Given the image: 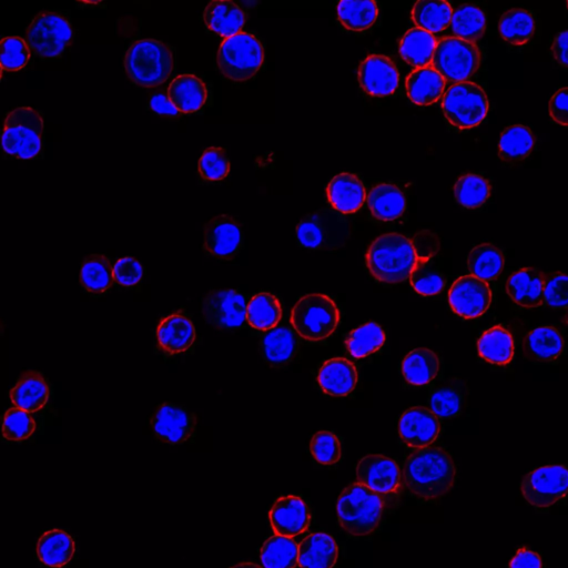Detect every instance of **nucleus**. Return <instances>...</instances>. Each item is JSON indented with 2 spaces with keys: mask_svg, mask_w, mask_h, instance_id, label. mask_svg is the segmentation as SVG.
Instances as JSON below:
<instances>
[{
  "mask_svg": "<svg viewBox=\"0 0 568 568\" xmlns=\"http://www.w3.org/2000/svg\"><path fill=\"white\" fill-rule=\"evenodd\" d=\"M405 488L424 501L441 499L449 493L456 479L452 456L442 448L428 446L408 456L402 469Z\"/></svg>",
  "mask_w": 568,
  "mask_h": 568,
  "instance_id": "obj_1",
  "label": "nucleus"
},
{
  "mask_svg": "<svg viewBox=\"0 0 568 568\" xmlns=\"http://www.w3.org/2000/svg\"><path fill=\"white\" fill-rule=\"evenodd\" d=\"M419 265L411 240L400 233H387L375 239L367 252V267L381 282L408 280Z\"/></svg>",
  "mask_w": 568,
  "mask_h": 568,
  "instance_id": "obj_2",
  "label": "nucleus"
},
{
  "mask_svg": "<svg viewBox=\"0 0 568 568\" xmlns=\"http://www.w3.org/2000/svg\"><path fill=\"white\" fill-rule=\"evenodd\" d=\"M127 75L140 87L155 88L165 84L175 70L172 49L157 39H142L127 50Z\"/></svg>",
  "mask_w": 568,
  "mask_h": 568,
  "instance_id": "obj_3",
  "label": "nucleus"
},
{
  "mask_svg": "<svg viewBox=\"0 0 568 568\" xmlns=\"http://www.w3.org/2000/svg\"><path fill=\"white\" fill-rule=\"evenodd\" d=\"M385 503L382 497L361 483L348 486L341 493L337 511L344 531L353 536H365L378 529Z\"/></svg>",
  "mask_w": 568,
  "mask_h": 568,
  "instance_id": "obj_4",
  "label": "nucleus"
},
{
  "mask_svg": "<svg viewBox=\"0 0 568 568\" xmlns=\"http://www.w3.org/2000/svg\"><path fill=\"white\" fill-rule=\"evenodd\" d=\"M339 322L337 304L326 294H307L296 303L291 312L294 331L311 342L328 339L337 330Z\"/></svg>",
  "mask_w": 568,
  "mask_h": 568,
  "instance_id": "obj_5",
  "label": "nucleus"
},
{
  "mask_svg": "<svg viewBox=\"0 0 568 568\" xmlns=\"http://www.w3.org/2000/svg\"><path fill=\"white\" fill-rule=\"evenodd\" d=\"M352 223L342 213L328 208L309 213L298 227L300 245L311 250H338L351 237Z\"/></svg>",
  "mask_w": 568,
  "mask_h": 568,
  "instance_id": "obj_6",
  "label": "nucleus"
},
{
  "mask_svg": "<svg viewBox=\"0 0 568 568\" xmlns=\"http://www.w3.org/2000/svg\"><path fill=\"white\" fill-rule=\"evenodd\" d=\"M45 125L38 111L20 107L7 115L3 131L6 154L18 159L36 158L44 144Z\"/></svg>",
  "mask_w": 568,
  "mask_h": 568,
  "instance_id": "obj_7",
  "label": "nucleus"
},
{
  "mask_svg": "<svg viewBox=\"0 0 568 568\" xmlns=\"http://www.w3.org/2000/svg\"><path fill=\"white\" fill-rule=\"evenodd\" d=\"M265 60V49L251 34L240 33L220 45L217 63L223 76L233 81H247L255 76Z\"/></svg>",
  "mask_w": 568,
  "mask_h": 568,
  "instance_id": "obj_8",
  "label": "nucleus"
},
{
  "mask_svg": "<svg viewBox=\"0 0 568 568\" xmlns=\"http://www.w3.org/2000/svg\"><path fill=\"white\" fill-rule=\"evenodd\" d=\"M489 98L484 89L472 81L452 85L442 98V110L449 123L459 129L479 126L488 116Z\"/></svg>",
  "mask_w": 568,
  "mask_h": 568,
  "instance_id": "obj_9",
  "label": "nucleus"
},
{
  "mask_svg": "<svg viewBox=\"0 0 568 568\" xmlns=\"http://www.w3.org/2000/svg\"><path fill=\"white\" fill-rule=\"evenodd\" d=\"M481 52L475 43L458 37H445L436 45L431 66L445 80L468 81L481 66Z\"/></svg>",
  "mask_w": 568,
  "mask_h": 568,
  "instance_id": "obj_10",
  "label": "nucleus"
},
{
  "mask_svg": "<svg viewBox=\"0 0 568 568\" xmlns=\"http://www.w3.org/2000/svg\"><path fill=\"white\" fill-rule=\"evenodd\" d=\"M73 38L74 29L69 20L53 12L38 14L26 32L30 50L43 58L63 56Z\"/></svg>",
  "mask_w": 568,
  "mask_h": 568,
  "instance_id": "obj_11",
  "label": "nucleus"
},
{
  "mask_svg": "<svg viewBox=\"0 0 568 568\" xmlns=\"http://www.w3.org/2000/svg\"><path fill=\"white\" fill-rule=\"evenodd\" d=\"M524 499L537 509H547L568 494V469L547 465L527 474L521 485Z\"/></svg>",
  "mask_w": 568,
  "mask_h": 568,
  "instance_id": "obj_12",
  "label": "nucleus"
},
{
  "mask_svg": "<svg viewBox=\"0 0 568 568\" xmlns=\"http://www.w3.org/2000/svg\"><path fill=\"white\" fill-rule=\"evenodd\" d=\"M357 478L358 483L379 494L385 505L398 499L403 485L399 465L380 454L364 456L358 464Z\"/></svg>",
  "mask_w": 568,
  "mask_h": 568,
  "instance_id": "obj_13",
  "label": "nucleus"
},
{
  "mask_svg": "<svg viewBox=\"0 0 568 568\" xmlns=\"http://www.w3.org/2000/svg\"><path fill=\"white\" fill-rule=\"evenodd\" d=\"M248 304L236 290H211L201 301L204 318L218 329H237L247 320Z\"/></svg>",
  "mask_w": 568,
  "mask_h": 568,
  "instance_id": "obj_14",
  "label": "nucleus"
},
{
  "mask_svg": "<svg viewBox=\"0 0 568 568\" xmlns=\"http://www.w3.org/2000/svg\"><path fill=\"white\" fill-rule=\"evenodd\" d=\"M197 415L176 404L164 403L150 420L156 438L167 444H184L195 438Z\"/></svg>",
  "mask_w": 568,
  "mask_h": 568,
  "instance_id": "obj_15",
  "label": "nucleus"
},
{
  "mask_svg": "<svg viewBox=\"0 0 568 568\" xmlns=\"http://www.w3.org/2000/svg\"><path fill=\"white\" fill-rule=\"evenodd\" d=\"M449 303L461 318H479L491 307V287L488 282L472 275L461 277L452 284Z\"/></svg>",
  "mask_w": 568,
  "mask_h": 568,
  "instance_id": "obj_16",
  "label": "nucleus"
},
{
  "mask_svg": "<svg viewBox=\"0 0 568 568\" xmlns=\"http://www.w3.org/2000/svg\"><path fill=\"white\" fill-rule=\"evenodd\" d=\"M242 247L240 223L231 216L212 218L204 230V249L208 255L220 260L236 258Z\"/></svg>",
  "mask_w": 568,
  "mask_h": 568,
  "instance_id": "obj_17",
  "label": "nucleus"
},
{
  "mask_svg": "<svg viewBox=\"0 0 568 568\" xmlns=\"http://www.w3.org/2000/svg\"><path fill=\"white\" fill-rule=\"evenodd\" d=\"M358 77L362 89L373 97L393 95L400 83L397 66L389 57L382 55L365 58L359 67Z\"/></svg>",
  "mask_w": 568,
  "mask_h": 568,
  "instance_id": "obj_18",
  "label": "nucleus"
},
{
  "mask_svg": "<svg viewBox=\"0 0 568 568\" xmlns=\"http://www.w3.org/2000/svg\"><path fill=\"white\" fill-rule=\"evenodd\" d=\"M440 419L428 408L415 407L402 414L399 422L401 440L413 449L428 448L439 438Z\"/></svg>",
  "mask_w": 568,
  "mask_h": 568,
  "instance_id": "obj_19",
  "label": "nucleus"
},
{
  "mask_svg": "<svg viewBox=\"0 0 568 568\" xmlns=\"http://www.w3.org/2000/svg\"><path fill=\"white\" fill-rule=\"evenodd\" d=\"M270 522L276 535L298 536L309 529L311 514L309 507L299 496L280 497L270 511Z\"/></svg>",
  "mask_w": 568,
  "mask_h": 568,
  "instance_id": "obj_20",
  "label": "nucleus"
},
{
  "mask_svg": "<svg viewBox=\"0 0 568 568\" xmlns=\"http://www.w3.org/2000/svg\"><path fill=\"white\" fill-rule=\"evenodd\" d=\"M157 341L160 351L167 355L186 353L195 346L196 329L184 313H172L160 321Z\"/></svg>",
  "mask_w": 568,
  "mask_h": 568,
  "instance_id": "obj_21",
  "label": "nucleus"
},
{
  "mask_svg": "<svg viewBox=\"0 0 568 568\" xmlns=\"http://www.w3.org/2000/svg\"><path fill=\"white\" fill-rule=\"evenodd\" d=\"M321 390L331 397H348L358 384V370L344 358H334L322 364L318 373Z\"/></svg>",
  "mask_w": 568,
  "mask_h": 568,
  "instance_id": "obj_22",
  "label": "nucleus"
},
{
  "mask_svg": "<svg viewBox=\"0 0 568 568\" xmlns=\"http://www.w3.org/2000/svg\"><path fill=\"white\" fill-rule=\"evenodd\" d=\"M167 95L179 113L192 114L206 106L209 90L204 80L187 74L171 81Z\"/></svg>",
  "mask_w": 568,
  "mask_h": 568,
  "instance_id": "obj_23",
  "label": "nucleus"
},
{
  "mask_svg": "<svg viewBox=\"0 0 568 568\" xmlns=\"http://www.w3.org/2000/svg\"><path fill=\"white\" fill-rule=\"evenodd\" d=\"M506 291L520 307L539 308L544 304V273L532 268L516 271L507 280Z\"/></svg>",
  "mask_w": 568,
  "mask_h": 568,
  "instance_id": "obj_24",
  "label": "nucleus"
},
{
  "mask_svg": "<svg viewBox=\"0 0 568 568\" xmlns=\"http://www.w3.org/2000/svg\"><path fill=\"white\" fill-rule=\"evenodd\" d=\"M330 205L342 215L359 211L367 200V192L360 178L352 174L334 177L327 188Z\"/></svg>",
  "mask_w": 568,
  "mask_h": 568,
  "instance_id": "obj_25",
  "label": "nucleus"
},
{
  "mask_svg": "<svg viewBox=\"0 0 568 568\" xmlns=\"http://www.w3.org/2000/svg\"><path fill=\"white\" fill-rule=\"evenodd\" d=\"M15 408L28 413L43 410L49 401V385L42 373L27 371L10 391Z\"/></svg>",
  "mask_w": 568,
  "mask_h": 568,
  "instance_id": "obj_26",
  "label": "nucleus"
},
{
  "mask_svg": "<svg viewBox=\"0 0 568 568\" xmlns=\"http://www.w3.org/2000/svg\"><path fill=\"white\" fill-rule=\"evenodd\" d=\"M564 350V339L559 330L552 327L537 328L526 334L522 352L527 360L550 363L559 359Z\"/></svg>",
  "mask_w": 568,
  "mask_h": 568,
  "instance_id": "obj_27",
  "label": "nucleus"
},
{
  "mask_svg": "<svg viewBox=\"0 0 568 568\" xmlns=\"http://www.w3.org/2000/svg\"><path fill=\"white\" fill-rule=\"evenodd\" d=\"M204 20L211 32L229 38L241 33L246 14L230 0H212L205 9Z\"/></svg>",
  "mask_w": 568,
  "mask_h": 568,
  "instance_id": "obj_28",
  "label": "nucleus"
},
{
  "mask_svg": "<svg viewBox=\"0 0 568 568\" xmlns=\"http://www.w3.org/2000/svg\"><path fill=\"white\" fill-rule=\"evenodd\" d=\"M338 556V545L332 536L314 533L299 545L298 565L301 568H333Z\"/></svg>",
  "mask_w": 568,
  "mask_h": 568,
  "instance_id": "obj_29",
  "label": "nucleus"
},
{
  "mask_svg": "<svg viewBox=\"0 0 568 568\" xmlns=\"http://www.w3.org/2000/svg\"><path fill=\"white\" fill-rule=\"evenodd\" d=\"M469 390L460 379H451L435 388L429 398L430 410L439 419L460 415L468 401Z\"/></svg>",
  "mask_w": 568,
  "mask_h": 568,
  "instance_id": "obj_30",
  "label": "nucleus"
},
{
  "mask_svg": "<svg viewBox=\"0 0 568 568\" xmlns=\"http://www.w3.org/2000/svg\"><path fill=\"white\" fill-rule=\"evenodd\" d=\"M446 80L432 66L418 68L407 78V93L411 101L418 106H430L444 93Z\"/></svg>",
  "mask_w": 568,
  "mask_h": 568,
  "instance_id": "obj_31",
  "label": "nucleus"
},
{
  "mask_svg": "<svg viewBox=\"0 0 568 568\" xmlns=\"http://www.w3.org/2000/svg\"><path fill=\"white\" fill-rule=\"evenodd\" d=\"M76 552L73 537L62 530L44 533L37 544V556L40 562L52 568H63Z\"/></svg>",
  "mask_w": 568,
  "mask_h": 568,
  "instance_id": "obj_32",
  "label": "nucleus"
},
{
  "mask_svg": "<svg viewBox=\"0 0 568 568\" xmlns=\"http://www.w3.org/2000/svg\"><path fill=\"white\" fill-rule=\"evenodd\" d=\"M369 209L375 219L394 221L407 209V199L398 186L381 184L373 187L367 197Z\"/></svg>",
  "mask_w": 568,
  "mask_h": 568,
  "instance_id": "obj_33",
  "label": "nucleus"
},
{
  "mask_svg": "<svg viewBox=\"0 0 568 568\" xmlns=\"http://www.w3.org/2000/svg\"><path fill=\"white\" fill-rule=\"evenodd\" d=\"M440 359L430 349H415L402 362V374L405 381L414 387L430 384L440 372Z\"/></svg>",
  "mask_w": 568,
  "mask_h": 568,
  "instance_id": "obj_34",
  "label": "nucleus"
},
{
  "mask_svg": "<svg viewBox=\"0 0 568 568\" xmlns=\"http://www.w3.org/2000/svg\"><path fill=\"white\" fill-rule=\"evenodd\" d=\"M80 284L94 297L103 296L115 282L114 267L104 255L87 257L80 269Z\"/></svg>",
  "mask_w": 568,
  "mask_h": 568,
  "instance_id": "obj_35",
  "label": "nucleus"
},
{
  "mask_svg": "<svg viewBox=\"0 0 568 568\" xmlns=\"http://www.w3.org/2000/svg\"><path fill=\"white\" fill-rule=\"evenodd\" d=\"M438 40L429 32L412 28L403 36L400 43V55L415 68L429 67L432 64Z\"/></svg>",
  "mask_w": 568,
  "mask_h": 568,
  "instance_id": "obj_36",
  "label": "nucleus"
},
{
  "mask_svg": "<svg viewBox=\"0 0 568 568\" xmlns=\"http://www.w3.org/2000/svg\"><path fill=\"white\" fill-rule=\"evenodd\" d=\"M297 334L287 328L268 331L261 340L263 357L272 367H282L289 363L298 351Z\"/></svg>",
  "mask_w": 568,
  "mask_h": 568,
  "instance_id": "obj_37",
  "label": "nucleus"
},
{
  "mask_svg": "<svg viewBox=\"0 0 568 568\" xmlns=\"http://www.w3.org/2000/svg\"><path fill=\"white\" fill-rule=\"evenodd\" d=\"M480 357L495 365L509 364L514 357V340L509 330L496 326L482 334L478 342Z\"/></svg>",
  "mask_w": 568,
  "mask_h": 568,
  "instance_id": "obj_38",
  "label": "nucleus"
},
{
  "mask_svg": "<svg viewBox=\"0 0 568 568\" xmlns=\"http://www.w3.org/2000/svg\"><path fill=\"white\" fill-rule=\"evenodd\" d=\"M453 9L444 0H421L412 8V19L425 32L440 33L451 25Z\"/></svg>",
  "mask_w": 568,
  "mask_h": 568,
  "instance_id": "obj_39",
  "label": "nucleus"
},
{
  "mask_svg": "<svg viewBox=\"0 0 568 568\" xmlns=\"http://www.w3.org/2000/svg\"><path fill=\"white\" fill-rule=\"evenodd\" d=\"M281 319V303L271 293H258L248 303L247 321L252 328L259 331H271L278 328Z\"/></svg>",
  "mask_w": 568,
  "mask_h": 568,
  "instance_id": "obj_40",
  "label": "nucleus"
},
{
  "mask_svg": "<svg viewBox=\"0 0 568 568\" xmlns=\"http://www.w3.org/2000/svg\"><path fill=\"white\" fill-rule=\"evenodd\" d=\"M535 19L523 8H512L505 12L499 23V30L505 42L513 46H523L530 42L535 33Z\"/></svg>",
  "mask_w": 568,
  "mask_h": 568,
  "instance_id": "obj_41",
  "label": "nucleus"
},
{
  "mask_svg": "<svg viewBox=\"0 0 568 568\" xmlns=\"http://www.w3.org/2000/svg\"><path fill=\"white\" fill-rule=\"evenodd\" d=\"M535 136L530 128L513 125L504 129L499 141V156L505 162L522 161L531 155Z\"/></svg>",
  "mask_w": 568,
  "mask_h": 568,
  "instance_id": "obj_42",
  "label": "nucleus"
},
{
  "mask_svg": "<svg viewBox=\"0 0 568 568\" xmlns=\"http://www.w3.org/2000/svg\"><path fill=\"white\" fill-rule=\"evenodd\" d=\"M505 258L503 252L491 245L483 243L470 252L468 265L471 275L485 282L494 281L501 276Z\"/></svg>",
  "mask_w": 568,
  "mask_h": 568,
  "instance_id": "obj_43",
  "label": "nucleus"
},
{
  "mask_svg": "<svg viewBox=\"0 0 568 568\" xmlns=\"http://www.w3.org/2000/svg\"><path fill=\"white\" fill-rule=\"evenodd\" d=\"M337 9L340 23L353 32L369 29L379 16V6L372 0H343Z\"/></svg>",
  "mask_w": 568,
  "mask_h": 568,
  "instance_id": "obj_44",
  "label": "nucleus"
},
{
  "mask_svg": "<svg viewBox=\"0 0 568 568\" xmlns=\"http://www.w3.org/2000/svg\"><path fill=\"white\" fill-rule=\"evenodd\" d=\"M260 557L265 568H296L299 546L291 537L275 535L263 544Z\"/></svg>",
  "mask_w": 568,
  "mask_h": 568,
  "instance_id": "obj_45",
  "label": "nucleus"
},
{
  "mask_svg": "<svg viewBox=\"0 0 568 568\" xmlns=\"http://www.w3.org/2000/svg\"><path fill=\"white\" fill-rule=\"evenodd\" d=\"M455 37L474 43L486 30V16L478 6L466 4L456 8L451 20Z\"/></svg>",
  "mask_w": 568,
  "mask_h": 568,
  "instance_id": "obj_46",
  "label": "nucleus"
},
{
  "mask_svg": "<svg viewBox=\"0 0 568 568\" xmlns=\"http://www.w3.org/2000/svg\"><path fill=\"white\" fill-rule=\"evenodd\" d=\"M385 333L380 324L368 322L353 330L346 341L349 353L355 359H363L378 352L385 342Z\"/></svg>",
  "mask_w": 568,
  "mask_h": 568,
  "instance_id": "obj_47",
  "label": "nucleus"
},
{
  "mask_svg": "<svg viewBox=\"0 0 568 568\" xmlns=\"http://www.w3.org/2000/svg\"><path fill=\"white\" fill-rule=\"evenodd\" d=\"M491 191L490 182L475 174L460 177L454 185L455 199L466 209L482 207L489 200Z\"/></svg>",
  "mask_w": 568,
  "mask_h": 568,
  "instance_id": "obj_48",
  "label": "nucleus"
},
{
  "mask_svg": "<svg viewBox=\"0 0 568 568\" xmlns=\"http://www.w3.org/2000/svg\"><path fill=\"white\" fill-rule=\"evenodd\" d=\"M37 424L32 414L18 408L9 409L4 417L3 435L12 442H23L36 431Z\"/></svg>",
  "mask_w": 568,
  "mask_h": 568,
  "instance_id": "obj_49",
  "label": "nucleus"
},
{
  "mask_svg": "<svg viewBox=\"0 0 568 568\" xmlns=\"http://www.w3.org/2000/svg\"><path fill=\"white\" fill-rule=\"evenodd\" d=\"M30 50L23 38L12 36L5 37L0 45V64L3 70L18 71L23 69L29 62Z\"/></svg>",
  "mask_w": 568,
  "mask_h": 568,
  "instance_id": "obj_50",
  "label": "nucleus"
},
{
  "mask_svg": "<svg viewBox=\"0 0 568 568\" xmlns=\"http://www.w3.org/2000/svg\"><path fill=\"white\" fill-rule=\"evenodd\" d=\"M310 451L314 460L322 465L337 464L342 456L338 436L329 431H320L313 435Z\"/></svg>",
  "mask_w": 568,
  "mask_h": 568,
  "instance_id": "obj_51",
  "label": "nucleus"
},
{
  "mask_svg": "<svg viewBox=\"0 0 568 568\" xmlns=\"http://www.w3.org/2000/svg\"><path fill=\"white\" fill-rule=\"evenodd\" d=\"M198 170L202 179L207 181H220L227 178L230 161L225 149L208 148L199 160Z\"/></svg>",
  "mask_w": 568,
  "mask_h": 568,
  "instance_id": "obj_52",
  "label": "nucleus"
},
{
  "mask_svg": "<svg viewBox=\"0 0 568 568\" xmlns=\"http://www.w3.org/2000/svg\"><path fill=\"white\" fill-rule=\"evenodd\" d=\"M544 303L552 309H568V276L565 273H544Z\"/></svg>",
  "mask_w": 568,
  "mask_h": 568,
  "instance_id": "obj_53",
  "label": "nucleus"
},
{
  "mask_svg": "<svg viewBox=\"0 0 568 568\" xmlns=\"http://www.w3.org/2000/svg\"><path fill=\"white\" fill-rule=\"evenodd\" d=\"M410 282L413 289L424 297L436 296L445 287L444 277L439 271L428 267V263H420L412 272Z\"/></svg>",
  "mask_w": 568,
  "mask_h": 568,
  "instance_id": "obj_54",
  "label": "nucleus"
},
{
  "mask_svg": "<svg viewBox=\"0 0 568 568\" xmlns=\"http://www.w3.org/2000/svg\"><path fill=\"white\" fill-rule=\"evenodd\" d=\"M144 277V267L134 258H123L114 266V280L121 287L133 288Z\"/></svg>",
  "mask_w": 568,
  "mask_h": 568,
  "instance_id": "obj_55",
  "label": "nucleus"
},
{
  "mask_svg": "<svg viewBox=\"0 0 568 568\" xmlns=\"http://www.w3.org/2000/svg\"><path fill=\"white\" fill-rule=\"evenodd\" d=\"M411 242L420 263H428L438 255L441 248L440 238L430 230L415 233Z\"/></svg>",
  "mask_w": 568,
  "mask_h": 568,
  "instance_id": "obj_56",
  "label": "nucleus"
},
{
  "mask_svg": "<svg viewBox=\"0 0 568 568\" xmlns=\"http://www.w3.org/2000/svg\"><path fill=\"white\" fill-rule=\"evenodd\" d=\"M550 115L556 124L568 127V87L557 90L551 98Z\"/></svg>",
  "mask_w": 568,
  "mask_h": 568,
  "instance_id": "obj_57",
  "label": "nucleus"
},
{
  "mask_svg": "<svg viewBox=\"0 0 568 568\" xmlns=\"http://www.w3.org/2000/svg\"><path fill=\"white\" fill-rule=\"evenodd\" d=\"M510 568H543V563L539 554L521 547L513 557Z\"/></svg>",
  "mask_w": 568,
  "mask_h": 568,
  "instance_id": "obj_58",
  "label": "nucleus"
},
{
  "mask_svg": "<svg viewBox=\"0 0 568 568\" xmlns=\"http://www.w3.org/2000/svg\"><path fill=\"white\" fill-rule=\"evenodd\" d=\"M150 107L156 114L166 117H177L180 115L177 108L172 105L168 95L156 94L150 99Z\"/></svg>",
  "mask_w": 568,
  "mask_h": 568,
  "instance_id": "obj_59",
  "label": "nucleus"
},
{
  "mask_svg": "<svg viewBox=\"0 0 568 568\" xmlns=\"http://www.w3.org/2000/svg\"><path fill=\"white\" fill-rule=\"evenodd\" d=\"M552 54L556 62L568 67V30L557 35L552 44Z\"/></svg>",
  "mask_w": 568,
  "mask_h": 568,
  "instance_id": "obj_60",
  "label": "nucleus"
},
{
  "mask_svg": "<svg viewBox=\"0 0 568 568\" xmlns=\"http://www.w3.org/2000/svg\"><path fill=\"white\" fill-rule=\"evenodd\" d=\"M230 568H262V567L255 564V563L245 562V563L237 564V565L232 566Z\"/></svg>",
  "mask_w": 568,
  "mask_h": 568,
  "instance_id": "obj_61",
  "label": "nucleus"
},
{
  "mask_svg": "<svg viewBox=\"0 0 568 568\" xmlns=\"http://www.w3.org/2000/svg\"><path fill=\"white\" fill-rule=\"evenodd\" d=\"M567 8H568V2H567Z\"/></svg>",
  "mask_w": 568,
  "mask_h": 568,
  "instance_id": "obj_62",
  "label": "nucleus"
},
{
  "mask_svg": "<svg viewBox=\"0 0 568 568\" xmlns=\"http://www.w3.org/2000/svg\"><path fill=\"white\" fill-rule=\"evenodd\" d=\"M567 322H568V318H567Z\"/></svg>",
  "mask_w": 568,
  "mask_h": 568,
  "instance_id": "obj_63",
  "label": "nucleus"
}]
</instances>
